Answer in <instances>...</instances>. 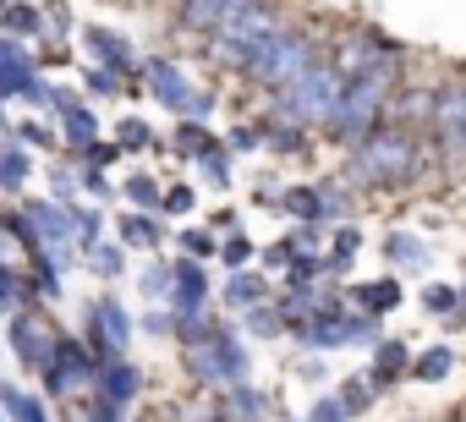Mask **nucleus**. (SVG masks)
Wrapping results in <instances>:
<instances>
[{
	"mask_svg": "<svg viewBox=\"0 0 466 422\" xmlns=\"http://www.w3.org/2000/svg\"><path fill=\"white\" fill-rule=\"evenodd\" d=\"M275 422H308V417H291V411H280V417H275Z\"/></svg>",
	"mask_w": 466,
	"mask_h": 422,
	"instance_id": "8fccbe9b",
	"label": "nucleus"
},
{
	"mask_svg": "<svg viewBox=\"0 0 466 422\" xmlns=\"http://www.w3.org/2000/svg\"><path fill=\"white\" fill-rule=\"evenodd\" d=\"M237 329H242L248 340H280V335H286V313H280V302L269 296V302L248 307V313L237 318Z\"/></svg>",
	"mask_w": 466,
	"mask_h": 422,
	"instance_id": "393cba45",
	"label": "nucleus"
},
{
	"mask_svg": "<svg viewBox=\"0 0 466 422\" xmlns=\"http://www.w3.org/2000/svg\"><path fill=\"white\" fill-rule=\"evenodd\" d=\"M362 247H368V242H362V231H357V226H335V242L324 247L329 280H346V275H351V264L362 258Z\"/></svg>",
	"mask_w": 466,
	"mask_h": 422,
	"instance_id": "b1692460",
	"label": "nucleus"
},
{
	"mask_svg": "<svg viewBox=\"0 0 466 422\" xmlns=\"http://www.w3.org/2000/svg\"><path fill=\"white\" fill-rule=\"evenodd\" d=\"M319 192V226H346L351 215V186L346 181H313Z\"/></svg>",
	"mask_w": 466,
	"mask_h": 422,
	"instance_id": "cd10ccee",
	"label": "nucleus"
},
{
	"mask_svg": "<svg viewBox=\"0 0 466 422\" xmlns=\"http://www.w3.org/2000/svg\"><path fill=\"white\" fill-rule=\"evenodd\" d=\"M116 159H121V148H116L110 137H99L94 148H83V154H77V165H88V170H110Z\"/></svg>",
	"mask_w": 466,
	"mask_h": 422,
	"instance_id": "c03bdc74",
	"label": "nucleus"
},
{
	"mask_svg": "<svg viewBox=\"0 0 466 422\" xmlns=\"http://www.w3.org/2000/svg\"><path fill=\"white\" fill-rule=\"evenodd\" d=\"M6 346H12L17 367H28L34 378H45V373H50V362H56L61 329L45 318V307H39V302H28V307H17V313H12V324H6Z\"/></svg>",
	"mask_w": 466,
	"mask_h": 422,
	"instance_id": "6e6552de",
	"label": "nucleus"
},
{
	"mask_svg": "<svg viewBox=\"0 0 466 422\" xmlns=\"http://www.w3.org/2000/svg\"><path fill=\"white\" fill-rule=\"evenodd\" d=\"M384 121L406 126V132H428V121H433V88H395Z\"/></svg>",
	"mask_w": 466,
	"mask_h": 422,
	"instance_id": "6ab92c4d",
	"label": "nucleus"
},
{
	"mask_svg": "<svg viewBox=\"0 0 466 422\" xmlns=\"http://www.w3.org/2000/svg\"><path fill=\"white\" fill-rule=\"evenodd\" d=\"M17 137H23V143H34V148H56V132H50V126H39V121H23V126H17Z\"/></svg>",
	"mask_w": 466,
	"mask_h": 422,
	"instance_id": "09e8293b",
	"label": "nucleus"
},
{
	"mask_svg": "<svg viewBox=\"0 0 466 422\" xmlns=\"http://www.w3.org/2000/svg\"><path fill=\"white\" fill-rule=\"evenodd\" d=\"M340 94H346V72L324 55V61H313L291 88H280V94H275V116H286V121H297V126H308V132H319V137H324V126L335 121Z\"/></svg>",
	"mask_w": 466,
	"mask_h": 422,
	"instance_id": "423d86ee",
	"label": "nucleus"
},
{
	"mask_svg": "<svg viewBox=\"0 0 466 422\" xmlns=\"http://www.w3.org/2000/svg\"><path fill=\"white\" fill-rule=\"evenodd\" d=\"M395 83H400V61H390V66H379V72H362V77H346V94H340L335 121L324 126V137L340 143L346 154H351L362 137H373V132L384 126V110H390V99H395Z\"/></svg>",
	"mask_w": 466,
	"mask_h": 422,
	"instance_id": "f03ea898",
	"label": "nucleus"
},
{
	"mask_svg": "<svg viewBox=\"0 0 466 422\" xmlns=\"http://www.w3.org/2000/svg\"><path fill=\"white\" fill-rule=\"evenodd\" d=\"M297 378H302V384H313V389H319V384H324V378H329V373H324V357H319V351H308V357H302V362H297Z\"/></svg>",
	"mask_w": 466,
	"mask_h": 422,
	"instance_id": "de8ad7c7",
	"label": "nucleus"
},
{
	"mask_svg": "<svg viewBox=\"0 0 466 422\" xmlns=\"http://www.w3.org/2000/svg\"><path fill=\"white\" fill-rule=\"evenodd\" d=\"M116 242H121V247H137V253H159V247L170 242L165 215H137V208H127V215L116 220Z\"/></svg>",
	"mask_w": 466,
	"mask_h": 422,
	"instance_id": "a211bd4d",
	"label": "nucleus"
},
{
	"mask_svg": "<svg viewBox=\"0 0 466 422\" xmlns=\"http://www.w3.org/2000/svg\"><path fill=\"white\" fill-rule=\"evenodd\" d=\"M28 176H34V159L17 143L0 148V186H6V192H28Z\"/></svg>",
	"mask_w": 466,
	"mask_h": 422,
	"instance_id": "72a5a7b5",
	"label": "nucleus"
},
{
	"mask_svg": "<svg viewBox=\"0 0 466 422\" xmlns=\"http://www.w3.org/2000/svg\"><path fill=\"white\" fill-rule=\"evenodd\" d=\"M428 165H433V143L422 132L384 121L373 137H362L346 154V186L351 192H406L428 176Z\"/></svg>",
	"mask_w": 466,
	"mask_h": 422,
	"instance_id": "f257e3e1",
	"label": "nucleus"
},
{
	"mask_svg": "<svg viewBox=\"0 0 466 422\" xmlns=\"http://www.w3.org/2000/svg\"><path fill=\"white\" fill-rule=\"evenodd\" d=\"M428 143L444 165L466 159V77H450L444 88H433V121H428Z\"/></svg>",
	"mask_w": 466,
	"mask_h": 422,
	"instance_id": "1a4fd4ad",
	"label": "nucleus"
},
{
	"mask_svg": "<svg viewBox=\"0 0 466 422\" xmlns=\"http://www.w3.org/2000/svg\"><path fill=\"white\" fill-rule=\"evenodd\" d=\"M83 83H88V94H94V99H116V94L127 88V77H121V72H110V66H88V72H83Z\"/></svg>",
	"mask_w": 466,
	"mask_h": 422,
	"instance_id": "a19ab883",
	"label": "nucleus"
},
{
	"mask_svg": "<svg viewBox=\"0 0 466 422\" xmlns=\"http://www.w3.org/2000/svg\"><path fill=\"white\" fill-rule=\"evenodd\" d=\"M176 247H181V258H198V264H208V258H219V236L208 231V226H187L181 236H170Z\"/></svg>",
	"mask_w": 466,
	"mask_h": 422,
	"instance_id": "f704fd0d",
	"label": "nucleus"
},
{
	"mask_svg": "<svg viewBox=\"0 0 466 422\" xmlns=\"http://www.w3.org/2000/svg\"><path fill=\"white\" fill-rule=\"evenodd\" d=\"M237 6H242V0H181V6H176V23H181L187 34H203V39H208Z\"/></svg>",
	"mask_w": 466,
	"mask_h": 422,
	"instance_id": "aec40b11",
	"label": "nucleus"
},
{
	"mask_svg": "<svg viewBox=\"0 0 466 422\" xmlns=\"http://www.w3.org/2000/svg\"><path fill=\"white\" fill-rule=\"evenodd\" d=\"M77 186H83L88 197H99V203H105V197L116 192V181H110L105 170H88V165H77Z\"/></svg>",
	"mask_w": 466,
	"mask_h": 422,
	"instance_id": "a18cd8bd",
	"label": "nucleus"
},
{
	"mask_svg": "<svg viewBox=\"0 0 466 422\" xmlns=\"http://www.w3.org/2000/svg\"><path fill=\"white\" fill-rule=\"evenodd\" d=\"M6 28H12V34H39V12H34V6H12V12H6Z\"/></svg>",
	"mask_w": 466,
	"mask_h": 422,
	"instance_id": "49530a36",
	"label": "nucleus"
},
{
	"mask_svg": "<svg viewBox=\"0 0 466 422\" xmlns=\"http://www.w3.org/2000/svg\"><path fill=\"white\" fill-rule=\"evenodd\" d=\"M346 302H351L357 313H373V318H384V313H395V307L406 302V286H400V275H379V280H357V286L346 291Z\"/></svg>",
	"mask_w": 466,
	"mask_h": 422,
	"instance_id": "f3484780",
	"label": "nucleus"
},
{
	"mask_svg": "<svg viewBox=\"0 0 466 422\" xmlns=\"http://www.w3.org/2000/svg\"><path fill=\"white\" fill-rule=\"evenodd\" d=\"M302 417H308V422H357V417L346 411V400H340L335 389H324V395H319V400H313V406H308Z\"/></svg>",
	"mask_w": 466,
	"mask_h": 422,
	"instance_id": "58836bf2",
	"label": "nucleus"
},
{
	"mask_svg": "<svg viewBox=\"0 0 466 422\" xmlns=\"http://www.w3.org/2000/svg\"><path fill=\"white\" fill-rule=\"evenodd\" d=\"M56 121H61V143L72 148V159L83 154V148H94L99 137H105V126H99V110L88 105V99H72V94H56Z\"/></svg>",
	"mask_w": 466,
	"mask_h": 422,
	"instance_id": "f8f14e48",
	"label": "nucleus"
},
{
	"mask_svg": "<svg viewBox=\"0 0 466 422\" xmlns=\"http://www.w3.org/2000/svg\"><path fill=\"white\" fill-rule=\"evenodd\" d=\"M455 367H461L455 346H444V340H439V346H422V351L411 357V373H406V378H411V384H444Z\"/></svg>",
	"mask_w": 466,
	"mask_h": 422,
	"instance_id": "412c9836",
	"label": "nucleus"
},
{
	"mask_svg": "<svg viewBox=\"0 0 466 422\" xmlns=\"http://www.w3.org/2000/svg\"><path fill=\"white\" fill-rule=\"evenodd\" d=\"M181 367H187V378L192 384H203V389H230V384H248L253 378V351H248V335L230 324V318H208V335L198 340V346H187L181 351Z\"/></svg>",
	"mask_w": 466,
	"mask_h": 422,
	"instance_id": "20e7f679",
	"label": "nucleus"
},
{
	"mask_svg": "<svg viewBox=\"0 0 466 422\" xmlns=\"http://www.w3.org/2000/svg\"><path fill=\"white\" fill-rule=\"evenodd\" d=\"M83 264H88L105 286H116V280L127 275V253H121V242H110V236H105L99 247H88V253H83Z\"/></svg>",
	"mask_w": 466,
	"mask_h": 422,
	"instance_id": "7c9ffc66",
	"label": "nucleus"
},
{
	"mask_svg": "<svg viewBox=\"0 0 466 422\" xmlns=\"http://www.w3.org/2000/svg\"><path fill=\"white\" fill-rule=\"evenodd\" d=\"M137 335H154V340H176V313L170 307H148L137 318Z\"/></svg>",
	"mask_w": 466,
	"mask_h": 422,
	"instance_id": "79ce46f5",
	"label": "nucleus"
},
{
	"mask_svg": "<svg viewBox=\"0 0 466 422\" xmlns=\"http://www.w3.org/2000/svg\"><path fill=\"white\" fill-rule=\"evenodd\" d=\"M192 208H198V186L192 181H170L165 197H159V215L165 220H181V215H192Z\"/></svg>",
	"mask_w": 466,
	"mask_h": 422,
	"instance_id": "4c0bfd02",
	"label": "nucleus"
},
{
	"mask_svg": "<svg viewBox=\"0 0 466 422\" xmlns=\"http://www.w3.org/2000/svg\"><path fill=\"white\" fill-rule=\"evenodd\" d=\"M313 143H319V132H308V126H297V121H286V116H264V154H280V159H313Z\"/></svg>",
	"mask_w": 466,
	"mask_h": 422,
	"instance_id": "2eb2a0df",
	"label": "nucleus"
},
{
	"mask_svg": "<svg viewBox=\"0 0 466 422\" xmlns=\"http://www.w3.org/2000/svg\"><path fill=\"white\" fill-rule=\"evenodd\" d=\"M143 83H148L154 105H159V110H170V116H187V110H192V99H198L192 77H187L176 61H143Z\"/></svg>",
	"mask_w": 466,
	"mask_h": 422,
	"instance_id": "9b49d317",
	"label": "nucleus"
},
{
	"mask_svg": "<svg viewBox=\"0 0 466 422\" xmlns=\"http://www.w3.org/2000/svg\"><path fill=\"white\" fill-rule=\"evenodd\" d=\"M411 346L406 340H395V335H384L379 346H373V367H368V378H373V389L379 395H390L395 384H406V373H411Z\"/></svg>",
	"mask_w": 466,
	"mask_h": 422,
	"instance_id": "dca6fc26",
	"label": "nucleus"
},
{
	"mask_svg": "<svg viewBox=\"0 0 466 422\" xmlns=\"http://www.w3.org/2000/svg\"><path fill=\"white\" fill-rule=\"evenodd\" d=\"M0 406H6V422H56L45 395H34L23 384H6V378H0Z\"/></svg>",
	"mask_w": 466,
	"mask_h": 422,
	"instance_id": "4be33fe9",
	"label": "nucleus"
},
{
	"mask_svg": "<svg viewBox=\"0 0 466 422\" xmlns=\"http://www.w3.org/2000/svg\"><path fill=\"white\" fill-rule=\"evenodd\" d=\"M280 208H286L297 226H319V192L313 186H286L280 192Z\"/></svg>",
	"mask_w": 466,
	"mask_h": 422,
	"instance_id": "c9c22d12",
	"label": "nucleus"
},
{
	"mask_svg": "<svg viewBox=\"0 0 466 422\" xmlns=\"http://www.w3.org/2000/svg\"><path fill=\"white\" fill-rule=\"evenodd\" d=\"M170 286H176V275H170V258H148V264H143V275H137V291H143V302H159V307H170Z\"/></svg>",
	"mask_w": 466,
	"mask_h": 422,
	"instance_id": "2f4dec72",
	"label": "nucleus"
},
{
	"mask_svg": "<svg viewBox=\"0 0 466 422\" xmlns=\"http://www.w3.org/2000/svg\"><path fill=\"white\" fill-rule=\"evenodd\" d=\"M225 148H230V154H258V148H264V116H258V121H242V126H230Z\"/></svg>",
	"mask_w": 466,
	"mask_h": 422,
	"instance_id": "ea45409f",
	"label": "nucleus"
},
{
	"mask_svg": "<svg viewBox=\"0 0 466 422\" xmlns=\"http://www.w3.org/2000/svg\"><path fill=\"white\" fill-rule=\"evenodd\" d=\"M291 17L280 12V0H242L237 12H230L214 34H208V61L214 66H225V72H248V61L286 28Z\"/></svg>",
	"mask_w": 466,
	"mask_h": 422,
	"instance_id": "7ed1b4c3",
	"label": "nucleus"
},
{
	"mask_svg": "<svg viewBox=\"0 0 466 422\" xmlns=\"http://www.w3.org/2000/svg\"><path fill=\"white\" fill-rule=\"evenodd\" d=\"M253 258H258V247H253V236H248L242 226L219 236V264H225V269H253Z\"/></svg>",
	"mask_w": 466,
	"mask_h": 422,
	"instance_id": "473e14b6",
	"label": "nucleus"
},
{
	"mask_svg": "<svg viewBox=\"0 0 466 422\" xmlns=\"http://www.w3.org/2000/svg\"><path fill=\"white\" fill-rule=\"evenodd\" d=\"M417 302H422V313H433V318H450V313L461 307V286H444V280H428Z\"/></svg>",
	"mask_w": 466,
	"mask_h": 422,
	"instance_id": "e433bc0d",
	"label": "nucleus"
},
{
	"mask_svg": "<svg viewBox=\"0 0 466 422\" xmlns=\"http://www.w3.org/2000/svg\"><path fill=\"white\" fill-rule=\"evenodd\" d=\"M170 275H176V286H170V313H176V324L203 318V313L214 307L208 264H198V258H170Z\"/></svg>",
	"mask_w": 466,
	"mask_h": 422,
	"instance_id": "9d476101",
	"label": "nucleus"
},
{
	"mask_svg": "<svg viewBox=\"0 0 466 422\" xmlns=\"http://www.w3.org/2000/svg\"><path fill=\"white\" fill-rule=\"evenodd\" d=\"M110 143H116L121 154H159V148H165V143H159V132H154V126H148L143 116H121V121H116V137H110Z\"/></svg>",
	"mask_w": 466,
	"mask_h": 422,
	"instance_id": "a878e982",
	"label": "nucleus"
},
{
	"mask_svg": "<svg viewBox=\"0 0 466 422\" xmlns=\"http://www.w3.org/2000/svg\"><path fill=\"white\" fill-rule=\"evenodd\" d=\"M275 296V286H269V275L264 269H230L219 286H214V302L225 307V313H248V307H258V302H269Z\"/></svg>",
	"mask_w": 466,
	"mask_h": 422,
	"instance_id": "4468645a",
	"label": "nucleus"
},
{
	"mask_svg": "<svg viewBox=\"0 0 466 422\" xmlns=\"http://www.w3.org/2000/svg\"><path fill=\"white\" fill-rule=\"evenodd\" d=\"M94 395L110 400V406H121V411H132L137 395H143V367L132 357H105L99 373H94Z\"/></svg>",
	"mask_w": 466,
	"mask_h": 422,
	"instance_id": "ddd939ff",
	"label": "nucleus"
},
{
	"mask_svg": "<svg viewBox=\"0 0 466 422\" xmlns=\"http://www.w3.org/2000/svg\"><path fill=\"white\" fill-rule=\"evenodd\" d=\"M335 395L346 400V411H351V417H373V406H379V389H373V378H368V373H346V378L335 384Z\"/></svg>",
	"mask_w": 466,
	"mask_h": 422,
	"instance_id": "c756f323",
	"label": "nucleus"
},
{
	"mask_svg": "<svg viewBox=\"0 0 466 422\" xmlns=\"http://www.w3.org/2000/svg\"><path fill=\"white\" fill-rule=\"evenodd\" d=\"M313 61H324L319 34H313V28H302V23H286V28H280V34H275L253 61H248V72H242V77L275 99V94H280V88H291Z\"/></svg>",
	"mask_w": 466,
	"mask_h": 422,
	"instance_id": "39448f33",
	"label": "nucleus"
},
{
	"mask_svg": "<svg viewBox=\"0 0 466 422\" xmlns=\"http://www.w3.org/2000/svg\"><path fill=\"white\" fill-rule=\"evenodd\" d=\"M121 197L137 208V215H159V197H165V186H159V176H148V170H132V176L121 181Z\"/></svg>",
	"mask_w": 466,
	"mask_h": 422,
	"instance_id": "c85d7f7f",
	"label": "nucleus"
},
{
	"mask_svg": "<svg viewBox=\"0 0 466 422\" xmlns=\"http://www.w3.org/2000/svg\"><path fill=\"white\" fill-rule=\"evenodd\" d=\"M94 373H99V357L83 346V335H66V329H61L56 362H50V373L39 378V389H45V400H61V406H72V400L94 395Z\"/></svg>",
	"mask_w": 466,
	"mask_h": 422,
	"instance_id": "0eeeda50",
	"label": "nucleus"
},
{
	"mask_svg": "<svg viewBox=\"0 0 466 422\" xmlns=\"http://www.w3.org/2000/svg\"><path fill=\"white\" fill-rule=\"evenodd\" d=\"M17 307H23V275L0 264V318H12Z\"/></svg>",
	"mask_w": 466,
	"mask_h": 422,
	"instance_id": "37998d69",
	"label": "nucleus"
},
{
	"mask_svg": "<svg viewBox=\"0 0 466 422\" xmlns=\"http://www.w3.org/2000/svg\"><path fill=\"white\" fill-rule=\"evenodd\" d=\"M379 247H384L390 269H428V247H422V236H411V231H390Z\"/></svg>",
	"mask_w": 466,
	"mask_h": 422,
	"instance_id": "bb28decb",
	"label": "nucleus"
},
{
	"mask_svg": "<svg viewBox=\"0 0 466 422\" xmlns=\"http://www.w3.org/2000/svg\"><path fill=\"white\" fill-rule=\"evenodd\" d=\"M230 159H237V154L225 148V137H203V148L192 154V165L203 170V181H208L214 192H230Z\"/></svg>",
	"mask_w": 466,
	"mask_h": 422,
	"instance_id": "5701e85b",
	"label": "nucleus"
}]
</instances>
